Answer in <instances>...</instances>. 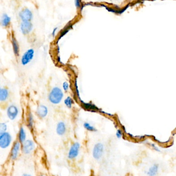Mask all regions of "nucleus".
Returning <instances> with one entry per match:
<instances>
[{
    "mask_svg": "<svg viewBox=\"0 0 176 176\" xmlns=\"http://www.w3.org/2000/svg\"><path fill=\"white\" fill-rule=\"evenodd\" d=\"M64 96L63 90L60 87H53L48 95V100L53 105H58L62 102Z\"/></svg>",
    "mask_w": 176,
    "mask_h": 176,
    "instance_id": "nucleus-1",
    "label": "nucleus"
},
{
    "mask_svg": "<svg viewBox=\"0 0 176 176\" xmlns=\"http://www.w3.org/2000/svg\"><path fill=\"white\" fill-rule=\"evenodd\" d=\"M13 142V137L8 132L0 133V148L6 149L10 147Z\"/></svg>",
    "mask_w": 176,
    "mask_h": 176,
    "instance_id": "nucleus-2",
    "label": "nucleus"
},
{
    "mask_svg": "<svg viewBox=\"0 0 176 176\" xmlns=\"http://www.w3.org/2000/svg\"><path fill=\"white\" fill-rule=\"evenodd\" d=\"M81 145L79 142H76L71 144L68 151L67 157L70 160H74L79 157Z\"/></svg>",
    "mask_w": 176,
    "mask_h": 176,
    "instance_id": "nucleus-3",
    "label": "nucleus"
},
{
    "mask_svg": "<svg viewBox=\"0 0 176 176\" xmlns=\"http://www.w3.org/2000/svg\"><path fill=\"white\" fill-rule=\"evenodd\" d=\"M22 152V144L19 141L13 142L11 147L9 158L11 161H16Z\"/></svg>",
    "mask_w": 176,
    "mask_h": 176,
    "instance_id": "nucleus-4",
    "label": "nucleus"
},
{
    "mask_svg": "<svg viewBox=\"0 0 176 176\" xmlns=\"http://www.w3.org/2000/svg\"><path fill=\"white\" fill-rule=\"evenodd\" d=\"M36 148V144L32 139H27L22 143V153L25 155H29L33 153Z\"/></svg>",
    "mask_w": 176,
    "mask_h": 176,
    "instance_id": "nucleus-5",
    "label": "nucleus"
},
{
    "mask_svg": "<svg viewBox=\"0 0 176 176\" xmlns=\"http://www.w3.org/2000/svg\"><path fill=\"white\" fill-rule=\"evenodd\" d=\"M104 152V146L102 143L95 144L92 150V156L96 160H99L102 158Z\"/></svg>",
    "mask_w": 176,
    "mask_h": 176,
    "instance_id": "nucleus-6",
    "label": "nucleus"
},
{
    "mask_svg": "<svg viewBox=\"0 0 176 176\" xmlns=\"http://www.w3.org/2000/svg\"><path fill=\"white\" fill-rule=\"evenodd\" d=\"M35 50L33 48H29L23 53L21 58L22 65L25 66L30 63L34 58Z\"/></svg>",
    "mask_w": 176,
    "mask_h": 176,
    "instance_id": "nucleus-7",
    "label": "nucleus"
},
{
    "mask_svg": "<svg viewBox=\"0 0 176 176\" xmlns=\"http://www.w3.org/2000/svg\"><path fill=\"white\" fill-rule=\"evenodd\" d=\"M19 17L21 22L30 21L31 22L33 18V14L32 11L29 8H24L19 13Z\"/></svg>",
    "mask_w": 176,
    "mask_h": 176,
    "instance_id": "nucleus-8",
    "label": "nucleus"
},
{
    "mask_svg": "<svg viewBox=\"0 0 176 176\" xmlns=\"http://www.w3.org/2000/svg\"><path fill=\"white\" fill-rule=\"evenodd\" d=\"M19 113V108L15 105L9 106L6 110V114L11 121H13L17 118Z\"/></svg>",
    "mask_w": 176,
    "mask_h": 176,
    "instance_id": "nucleus-9",
    "label": "nucleus"
},
{
    "mask_svg": "<svg viewBox=\"0 0 176 176\" xmlns=\"http://www.w3.org/2000/svg\"><path fill=\"white\" fill-rule=\"evenodd\" d=\"M33 29V25L30 21L21 22L20 25V29L21 33L24 35H27L31 33Z\"/></svg>",
    "mask_w": 176,
    "mask_h": 176,
    "instance_id": "nucleus-10",
    "label": "nucleus"
},
{
    "mask_svg": "<svg viewBox=\"0 0 176 176\" xmlns=\"http://www.w3.org/2000/svg\"><path fill=\"white\" fill-rule=\"evenodd\" d=\"M48 113H49V110L46 106L41 104L37 107L36 113L40 118L41 119L45 118L46 117H47Z\"/></svg>",
    "mask_w": 176,
    "mask_h": 176,
    "instance_id": "nucleus-11",
    "label": "nucleus"
},
{
    "mask_svg": "<svg viewBox=\"0 0 176 176\" xmlns=\"http://www.w3.org/2000/svg\"><path fill=\"white\" fill-rule=\"evenodd\" d=\"M67 126L66 123L63 121H60L56 125V132L59 136H63L66 133Z\"/></svg>",
    "mask_w": 176,
    "mask_h": 176,
    "instance_id": "nucleus-12",
    "label": "nucleus"
},
{
    "mask_svg": "<svg viewBox=\"0 0 176 176\" xmlns=\"http://www.w3.org/2000/svg\"><path fill=\"white\" fill-rule=\"evenodd\" d=\"M80 101L81 102L82 108H84L85 110L92 112H97L98 111H99V109L94 104L90 103H85L81 100H80Z\"/></svg>",
    "mask_w": 176,
    "mask_h": 176,
    "instance_id": "nucleus-13",
    "label": "nucleus"
},
{
    "mask_svg": "<svg viewBox=\"0 0 176 176\" xmlns=\"http://www.w3.org/2000/svg\"><path fill=\"white\" fill-rule=\"evenodd\" d=\"M159 165L158 164L155 163L150 166L146 171V175L148 176H157L159 173Z\"/></svg>",
    "mask_w": 176,
    "mask_h": 176,
    "instance_id": "nucleus-14",
    "label": "nucleus"
},
{
    "mask_svg": "<svg viewBox=\"0 0 176 176\" xmlns=\"http://www.w3.org/2000/svg\"><path fill=\"white\" fill-rule=\"evenodd\" d=\"M26 139H27V133L26 130L23 127H21L19 129L18 134V141L22 144L24 141H25Z\"/></svg>",
    "mask_w": 176,
    "mask_h": 176,
    "instance_id": "nucleus-15",
    "label": "nucleus"
},
{
    "mask_svg": "<svg viewBox=\"0 0 176 176\" xmlns=\"http://www.w3.org/2000/svg\"><path fill=\"white\" fill-rule=\"evenodd\" d=\"M72 28H73V24L71 23L67 24V25H66V27H65L62 30L61 32H60L59 36L58 37V42L63 37H64L66 34H67L68 33L71 29H72Z\"/></svg>",
    "mask_w": 176,
    "mask_h": 176,
    "instance_id": "nucleus-16",
    "label": "nucleus"
},
{
    "mask_svg": "<svg viewBox=\"0 0 176 176\" xmlns=\"http://www.w3.org/2000/svg\"><path fill=\"white\" fill-rule=\"evenodd\" d=\"M11 43H12L14 54L16 56H19V53H20L19 45L18 42L17 41V40H16L15 37H14L13 35L11 36Z\"/></svg>",
    "mask_w": 176,
    "mask_h": 176,
    "instance_id": "nucleus-17",
    "label": "nucleus"
},
{
    "mask_svg": "<svg viewBox=\"0 0 176 176\" xmlns=\"http://www.w3.org/2000/svg\"><path fill=\"white\" fill-rule=\"evenodd\" d=\"M11 22V18L7 13H3L1 18V25L4 27H8Z\"/></svg>",
    "mask_w": 176,
    "mask_h": 176,
    "instance_id": "nucleus-18",
    "label": "nucleus"
},
{
    "mask_svg": "<svg viewBox=\"0 0 176 176\" xmlns=\"http://www.w3.org/2000/svg\"><path fill=\"white\" fill-rule=\"evenodd\" d=\"M9 97V91L5 88H1L0 89V101L5 102Z\"/></svg>",
    "mask_w": 176,
    "mask_h": 176,
    "instance_id": "nucleus-19",
    "label": "nucleus"
},
{
    "mask_svg": "<svg viewBox=\"0 0 176 176\" xmlns=\"http://www.w3.org/2000/svg\"><path fill=\"white\" fill-rule=\"evenodd\" d=\"M27 126L29 129L32 130L34 126V116L31 112L28 114L27 118Z\"/></svg>",
    "mask_w": 176,
    "mask_h": 176,
    "instance_id": "nucleus-20",
    "label": "nucleus"
},
{
    "mask_svg": "<svg viewBox=\"0 0 176 176\" xmlns=\"http://www.w3.org/2000/svg\"><path fill=\"white\" fill-rule=\"evenodd\" d=\"M64 103L67 108L71 109L74 104V100H72V98L70 96H68L65 98V99L64 100Z\"/></svg>",
    "mask_w": 176,
    "mask_h": 176,
    "instance_id": "nucleus-21",
    "label": "nucleus"
},
{
    "mask_svg": "<svg viewBox=\"0 0 176 176\" xmlns=\"http://www.w3.org/2000/svg\"><path fill=\"white\" fill-rule=\"evenodd\" d=\"M83 126L84 128L88 132H96L97 131V129L88 122H85L83 124Z\"/></svg>",
    "mask_w": 176,
    "mask_h": 176,
    "instance_id": "nucleus-22",
    "label": "nucleus"
},
{
    "mask_svg": "<svg viewBox=\"0 0 176 176\" xmlns=\"http://www.w3.org/2000/svg\"><path fill=\"white\" fill-rule=\"evenodd\" d=\"M74 5L77 9H79L81 12L86 5L82 2V0H74Z\"/></svg>",
    "mask_w": 176,
    "mask_h": 176,
    "instance_id": "nucleus-23",
    "label": "nucleus"
},
{
    "mask_svg": "<svg viewBox=\"0 0 176 176\" xmlns=\"http://www.w3.org/2000/svg\"><path fill=\"white\" fill-rule=\"evenodd\" d=\"M7 125L5 123H0V133L7 132Z\"/></svg>",
    "mask_w": 176,
    "mask_h": 176,
    "instance_id": "nucleus-24",
    "label": "nucleus"
},
{
    "mask_svg": "<svg viewBox=\"0 0 176 176\" xmlns=\"http://www.w3.org/2000/svg\"><path fill=\"white\" fill-rule=\"evenodd\" d=\"M62 87H63V89L64 91H65V92H67V91H68V90L69 89V84L67 82H64L63 83Z\"/></svg>",
    "mask_w": 176,
    "mask_h": 176,
    "instance_id": "nucleus-25",
    "label": "nucleus"
},
{
    "mask_svg": "<svg viewBox=\"0 0 176 176\" xmlns=\"http://www.w3.org/2000/svg\"><path fill=\"white\" fill-rule=\"evenodd\" d=\"M123 134H122V132H121V130L118 129L116 133V136L118 138V139H120L122 137Z\"/></svg>",
    "mask_w": 176,
    "mask_h": 176,
    "instance_id": "nucleus-26",
    "label": "nucleus"
},
{
    "mask_svg": "<svg viewBox=\"0 0 176 176\" xmlns=\"http://www.w3.org/2000/svg\"><path fill=\"white\" fill-rule=\"evenodd\" d=\"M150 146H151L152 148H153L156 151H157V152H160V149H159V148H158L155 144H151L150 145Z\"/></svg>",
    "mask_w": 176,
    "mask_h": 176,
    "instance_id": "nucleus-27",
    "label": "nucleus"
},
{
    "mask_svg": "<svg viewBox=\"0 0 176 176\" xmlns=\"http://www.w3.org/2000/svg\"><path fill=\"white\" fill-rule=\"evenodd\" d=\"M58 27H55L53 29L52 32L51 33V35L53 37H54L55 35L56 34V32L58 31Z\"/></svg>",
    "mask_w": 176,
    "mask_h": 176,
    "instance_id": "nucleus-28",
    "label": "nucleus"
},
{
    "mask_svg": "<svg viewBox=\"0 0 176 176\" xmlns=\"http://www.w3.org/2000/svg\"><path fill=\"white\" fill-rule=\"evenodd\" d=\"M21 176H33L31 174L29 173H24L22 174Z\"/></svg>",
    "mask_w": 176,
    "mask_h": 176,
    "instance_id": "nucleus-29",
    "label": "nucleus"
},
{
    "mask_svg": "<svg viewBox=\"0 0 176 176\" xmlns=\"http://www.w3.org/2000/svg\"><path fill=\"white\" fill-rule=\"evenodd\" d=\"M46 176L45 175H43V174H40V175H39V176Z\"/></svg>",
    "mask_w": 176,
    "mask_h": 176,
    "instance_id": "nucleus-30",
    "label": "nucleus"
},
{
    "mask_svg": "<svg viewBox=\"0 0 176 176\" xmlns=\"http://www.w3.org/2000/svg\"></svg>",
    "mask_w": 176,
    "mask_h": 176,
    "instance_id": "nucleus-31",
    "label": "nucleus"
}]
</instances>
